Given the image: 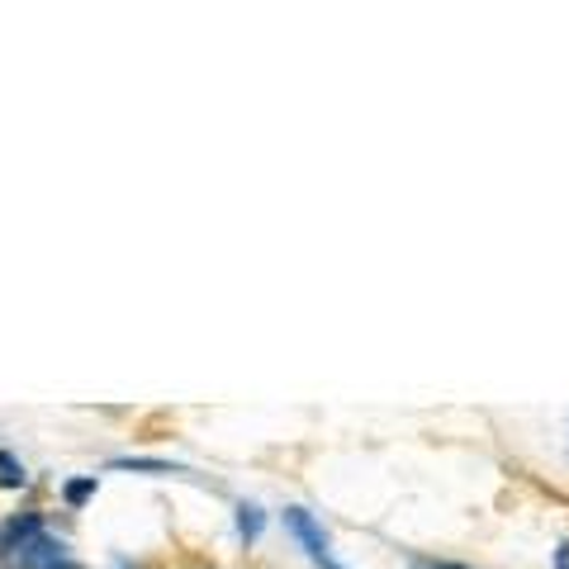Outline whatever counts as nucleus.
Returning <instances> with one entry per match:
<instances>
[{"mask_svg": "<svg viewBox=\"0 0 569 569\" xmlns=\"http://www.w3.org/2000/svg\"><path fill=\"white\" fill-rule=\"evenodd\" d=\"M413 569H466V565H451V560H413Z\"/></svg>", "mask_w": 569, "mask_h": 569, "instance_id": "7", "label": "nucleus"}, {"mask_svg": "<svg viewBox=\"0 0 569 569\" xmlns=\"http://www.w3.org/2000/svg\"><path fill=\"white\" fill-rule=\"evenodd\" d=\"M556 565H560V569H569V541L560 546V556H556Z\"/></svg>", "mask_w": 569, "mask_h": 569, "instance_id": "8", "label": "nucleus"}, {"mask_svg": "<svg viewBox=\"0 0 569 569\" xmlns=\"http://www.w3.org/2000/svg\"><path fill=\"white\" fill-rule=\"evenodd\" d=\"M96 475H86V479H71V485L62 489V498H67V508H81L86 503V498H96Z\"/></svg>", "mask_w": 569, "mask_h": 569, "instance_id": "6", "label": "nucleus"}, {"mask_svg": "<svg viewBox=\"0 0 569 569\" xmlns=\"http://www.w3.org/2000/svg\"><path fill=\"white\" fill-rule=\"evenodd\" d=\"M14 569H67V546L39 531V537H33L20 556H14Z\"/></svg>", "mask_w": 569, "mask_h": 569, "instance_id": "2", "label": "nucleus"}, {"mask_svg": "<svg viewBox=\"0 0 569 569\" xmlns=\"http://www.w3.org/2000/svg\"><path fill=\"white\" fill-rule=\"evenodd\" d=\"M261 522H266V518H261L257 503H242V508H238V531H242V541H257V537H261Z\"/></svg>", "mask_w": 569, "mask_h": 569, "instance_id": "5", "label": "nucleus"}, {"mask_svg": "<svg viewBox=\"0 0 569 569\" xmlns=\"http://www.w3.org/2000/svg\"><path fill=\"white\" fill-rule=\"evenodd\" d=\"M284 522H290V531H295L299 541H305V550H309L313 560H328V556H332V550H328V537H323V527H318L305 508H284Z\"/></svg>", "mask_w": 569, "mask_h": 569, "instance_id": "3", "label": "nucleus"}, {"mask_svg": "<svg viewBox=\"0 0 569 569\" xmlns=\"http://www.w3.org/2000/svg\"><path fill=\"white\" fill-rule=\"evenodd\" d=\"M318 565H323V569H342V565H337V560H332V556H328V560H318Z\"/></svg>", "mask_w": 569, "mask_h": 569, "instance_id": "9", "label": "nucleus"}, {"mask_svg": "<svg viewBox=\"0 0 569 569\" xmlns=\"http://www.w3.org/2000/svg\"><path fill=\"white\" fill-rule=\"evenodd\" d=\"M29 485V475H24V466L14 460L10 451H0V489H24Z\"/></svg>", "mask_w": 569, "mask_h": 569, "instance_id": "4", "label": "nucleus"}, {"mask_svg": "<svg viewBox=\"0 0 569 569\" xmlns=\"http://www.w3.org/2000/svg\"><path fill=\"white\" fill-rule=\"evenodd\" d=\"M43 531V518L39 512H24V518H6L0 522V560H14L20 550Z\"/></svg>", "mask_w": 569, "mask_h": 569, "instance_id": "1", "label": "nucleus"}]
</instances>
